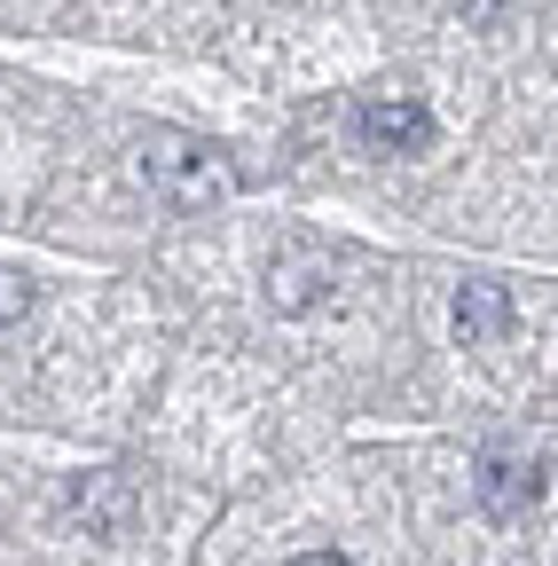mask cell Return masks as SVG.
Segmentation results:
<instances>
[{
  "label": "cell",
  "instance_id": "cell-8",
  "mask_svg": "<svg viewBox=\"0 0 558 566\" xmlns=\"http://www.w3.org/2000/svg\"><path fill=\"white\" fill-rule=\"evenodd\" d=\"M449 9H456V17H464L472 32H496V24L512 17V0H449Z\"/></svg>",
  "mask_w": 558,
  "mask_h": 566
},
{
  "label": "cell",
  "instance_id": "cell-6",
  "mask_svg": "<svg viewBox=\"0 0 558 566\" xmlns=\"http://www.w3.org/2000/svg\"><path fill=\"white\" fill-rule=\"evenodd\" d=\"M72 512L87 520V535H118L126 512H134V480H126V472H95V480L72 495Z\"/></svg>",
  "mask_w": 558,
  "mask_h": 566
},
{
  "label": "cell",
  "instance_id": "cell-1",
  "mask_svg": "<svg viewBox=\"0 0 558 566\" xmlns=\"http://www.w3.org/2000/svg\"><path fill=\"white\" fill-rule=\"evenodd\" d=\"M143 181L173 205V212H204V205H221L229 189H236V166H229V150L221 142H204V134H181V126H158V134H143Z\"/></svg>",
  "mask_w": 558,
  "mask_h": 566
},
{
  "label": "cell",
  "instance_id": "cell-7",
  "mask_svg": "<svg viewBox=\"0 0 558 566\" xmlns=\"http://www.w3.org/2000/svg\"><path fill=\"white\" fill-rule=\"evenodd\" d=\"M24 307H32V283H24L17 268H0V331L24 323Z\"/></svg>",
  "mask_w": 558,
  "mask_h": 566
},
{
  "label": "cell",
  "instance_id": "cell-9",
  "mask_svg": "<svg viewBox=\"0 0 558 566\" xmlns=\"http://www.w3.org/2000/svg\"><path fill=\"white\" fill-rule=\"evenodd\" d=\"M292 566H346V558H338V551H299Z\"/></svg>",
  "mask_w": 558,
  "mask_h": 566
},
{
  "label": "cell",
  "instance_id": "cell-3",
  "mask_svg": "<svg viewBox=\"0 0 558 566\" xmlns=\"http://www.w3.org/2000/svg\"><path fill=\"white\" fill-rule=\"evenodd\" d=\"M362 142H370V150H386V158H425L433 150V111L425 103H417V95H370L362 103Z\"/></svg>",
  "mask_w": 558,
  "mask_h": 566
},
{
  "label": "cell",
  "instance_id": "cell-5",
  "mask_svg": "<svg viewBox=\"0 0 558 566\" xmlns=\"http://www.w3.org/2000/svg\"><path fill=\"white\" fill-rule=\"evenodd\" d=\"M512 323H519V300L504 292V283H464L456 292V338L464 346H496V338H512Z\"/></svg>",
  "mask_w": 558,
  "mask_h": 566
},
{
  "label": "cell",
  "instance_id": "cell-2",
  "mask_svg": "<svg viewBox=\"0 0 558 566\" xmlns=\"http://www.w3.org/2000/svg\"><path fill=\"white\" fill-rule=\"evenodd\" d=\"M330 283H338V260L323 244H284L267 260V307L275 315H307L315 300H330Z\"/></svg>",
  "mask_w": 558,
  "mask_h": 566
},
{
  "label": "cell",
  "instance_id": "cell-4",
  "mask_svg": "<svg viewBox=\"0 0 558 566\" xmlns=\"http://www.w3.org/2000/svg\"><path fill=\"white\" fill-rule=\"evenodd\" d=\"M472 488H480V512H487V520H527V512H535V495H543V464L496 449V457H480Z\"/></svg>",
  "mask_w": 558,
  "mask_h": 566
}]
</instances>
